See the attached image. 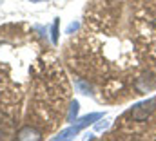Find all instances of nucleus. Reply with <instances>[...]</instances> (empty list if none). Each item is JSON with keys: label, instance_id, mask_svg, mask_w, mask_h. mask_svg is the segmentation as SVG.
Masks as SVG:
<instances>
[{"label": "nucleus", "instance_id": "2", "mask_svg": "<svg viewBox=\"0 0 156 141\" xmlns=\"http://www.w3.org/2000/svg\"><path fill=\"white\" fill-rule=\"evenodd\" d=\"M16 138H18V139H40L42 134H40L37 129H33L31 125H27V127H22V129L16 132Z\"/></svg>", "mask_w": 156, "mask_h": 141}, {"label": "nucleus", "instance_id": "7", "mask_svg": "<svg viewBox=\"0 0 156 141\" xmlns=\"http://www.w3.org/2000/svg\"><path fill=\"white\" fill-rule=\"evenodd\" d=\"M58 42V20H55V24H53V43H56Z\"/></svg>", "mask_w": 156, "mask_h": 141}, {"label": "nucleus", "instance_id": "1", "mask_svg": "<svg viewBox=\"0 0 156 141\" xmlns=\"http://www.w3.org/2000/svg\"><path fill=\"white\" fill-rule=\"evenodd\" d=\"M154 108H156V98H151V100H147V101L136 105L131 112H129V116H131L134 121H145V119L154 112Z\"/></svg>", "mask_w": 156, "mask_h": 141}, {"label": "nucleus", "instance_id": "6", "mask_svg": "<svg viewBox=\"0 0 156 141\" xmlns=\"http://www.w3.org/2000/svg\"><path fill=\"white\" fill-rule=\"evenodd\" d=\"M76 85H78V89L83 92V94H91V87L85 83V81H82V80H78L76 81Z\"/></svg>", "mask_w": 156, "mask_h": 141}, {"label": "nucleus", "instance_id": "4", "mask_svg": "<svg viewBox=\"0 0 156 141\" xmlns=\"http://www.w3.org/2000/svg\"><path fill=\"white\" fill-rule=\"evenodd\" d=\"M78 132H80V130H78L76 127H73V129L62 130V132H60V134H58V136H56L55 139H71V138H75V136H76Z\"/></svg>", "mask_w": 156, "mask_h": 141}, {"label": "nucleus", "instance_id": "5", "mask_svg": "<svg viewBox=\"0 0 156 141\" xmlns=\"http://www.w3.org/2000/svg\"><path fill=\"white\" fill-rule=\"evenodd\" d=\"M78 101H73L71 103V108H69V114H67V121H73L75 118H76V114H78Z\"/></svg>", "mask_w": 156, "mask_h": 141}, {"label": "nucleus", "instance_id": "8", "mask_svg": "<svg viewBox=\"0 0 156 141\" xmlns=\"http://www.w3.org/2000/svg\"><path fill=\"white\" fill-rule=\"evenodd\" d=\"M76 29H78V24H71V26L67 27V35H71V33H73V31H76Z\"/></svg>", "mask_w": 156, "mask_h": 141}, {"label": "nucleus", "instance_id": "3", "mask_svg": "<svg viewBox=\"0 0 156 141\" xmlns=\"http://www.w3.org/2000/svg\"><path fill=\"white\" fill-rule=\"evenodd\" d=\"M104 114H100V112H96V114H89V116H83L82 119H78V123L75 125L78 130H82V129H85L87 125H91V123H94L96 119H100Z\"/></svg>", "mask_w": 156, "mask_h": 141}, {"label": "nucleus", "instance_id": "9", "mask_svg": "<svg viewBox=\"0 0 156 141\" xmlns=\"http://www.w3.org/2000/svg\"><path fill=\"white\" fill-rule=\"evenodd\" d=\"M31 2H44V0H31Z\"/></svg>", "mask_w": 156, "mask_h": 141}]
</instances>
